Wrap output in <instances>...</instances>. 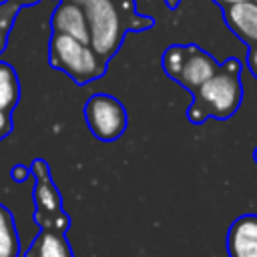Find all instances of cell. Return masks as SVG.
<instances>
[{
	"label": "cell",
	"instance_id": "cell-5",
	"mask_svg": "<svg viewBox=\"0 0 257 257\" xmlns=\"http://www.w3.org/2000/svg\"><path fill=\"white\" fill-rule=\"evenodd\" d=\"M84 116L90 133L100 141H114L126 128V112L110 94H92L86 100Z\"/></svg>",
	"mask_w": 257,
	"mask_h": 257
},
{
	"label": "cell",
	"instance_id": "cell-19",
	"mask_svg": "<svg viewBox=\"0 0 257 257\" xmlns=\"http://www.w3.org/2000/svg\"><path fill=\"white\" fill-rule=\"evenodd\" d=\"M18 2H24V4H30V2H36V0H18Z\"/></svg>",
	"mask_w": 257,
	"mask_h": 257
},
{
	"label": "cell",
	"instance_id": "cell-20",
	"mask_svg": "<svg viewBox=\"0 0 257 257\" xmlns=\"http://www.w3.org/2000/svg\"><path fill=\"white\" fill-rule=\"evenodd\" d=\"M253 157H255V161H257V149H255V153H253Z\"/></svg>",
	"mask_w": 257,
	"mask_h": 257
},
{
	"label": "cell",
	"instance_id": "cell-15",
	"mask_svg": "<svg viewBox=\"0 0 257 257\" xmlns=\"http://www.w3.org/2000/svg\"><path fill=\"white\" fill-rule=\"evenodd\" d=\"M247 64H249V70L251 74L257 78V44L249 50V56H247Z\"/></svg>",
	"mask_w": 257,
	"mask_h": 257
},
{
	"label": "cell",
	"instance_id": "cell-11",
	"mask_svg": "<svg viewBox=\"0 0 257 257\" xmlns=\"http://www.w3.org/2000/svg\"><path fill=\"white\" fill-rule=\"evenodd\" d=\"M20 239L12 213L0 205V257H18Z\"/></svg>",
	"mask_w": 257,
	"mask_h": 257
},
{
	"label": "cell",
	"instance_id": "cell-17",
	"mask_svg": "<svg viewBox=\"0 0 257 257\" xmlns=\"http://www.w3.org/2000/svg\"><path fill=\"white\" fill-rule=\"evenodd\" d=\"M217 4H221V6H233V4H239V2H247V0H215Z\"/></svg>",
	"mask_w": 257,
	"mask_h": 257
},
{
	"label": "cell",
	"instance_id": "cell-1",
	"mask_svg": "<svg viewBox=\"0 0 257 257\" xmlns=\"http://www.w3.org/2000/svg\"><path fill=\"white\" fill-rule=\"evenodd\" d=\"M241 98L243 86L237 74V64L229 62L195 90V102L189 110V118L193 122H201L207 116L227 118L239 108Z\"/></svg>",
	"mask_w": 257,
	"mask_h": 257
},
{
	"label": "cell",
	"instance_id": "cell-3",
	"mask_svg": "<svg viewBox=\"0 0 257 257\" xmlns=\"http://www.w3.org/2000/svg\"><path fill=\"white\" fill-rule=\"evenodd\" d=\"M82 6L88 20L90 46L106 60L116 52L122 40V22L118 10L112 0H82Z\"/></svg>",
	"mask_w": 257,
	"mask_h": 257
},
{
	"label": "cell",
	"instance_id": "cell-10",
	"mask_svg": "<svg viewBox=\"0 0 257 257\" xmlns=\"http://www.w3.org/2000/svg\"><path fill=\"white\" fill-rule=\"evenodd\" d=\"M26 257H74L68 241L56 229H44L36 235L26 251Z\"/></svg>",
	"mask_w": 257,
	"mask_h": 257
},
{
	"label": "cell",
	"instance_id": "cell-14",
	"mask_svg": "<svg viewBox=\"0 0 257 257\" xmlns=\"http://www.w3.org/2000/svg\"><path fill=\"white\" fill-rule=\"evenodd\" d=\"M10 128H12V120H10V114L6 112V110H2L0 108V141L10 133Z\"/></svg>",
	"mask_w": 257,
	"mask_h": 257
},
{
	"label": "cell",
	"instance_id": "cell-9",
	"mask_svg": "<svg viewBox=\"0 0 257 257\" xmlns=\"http://www.w3.org/2000/svg\"><path fill=\"white\" fill-rule=\"evenodd\" d=\"M229 28L247 44H257V2L247 0L225 8Z\"/></svg>",
	"mask_w": 257,
	"mask_h": 257
},
{
	"label": "cell",
	"instance_id": "cell-13",
	"mask_svg": "<svg viewBox=\"0 0 257 257\" xmlns=\"http://www.w3.org/2000/svg\"><path fill=\"white\" fill-rule=\"evenodd\" d=\"M16 12V6L14 4H6L2 2L0 4V52L6 44V34H8V28H10V20Z\"/></svg>",
	"mask_w": 257,
	"mask_h": 257
},
{
	"label": "cell",
	"instance_id": "cell-12",
	"mask_svg": "<svg viewBox=\"0 0 257 257\" xmlns=\"http://www.w3.org/2000/svg\"><path fill=\"white\" fill-rule=\"evenodd\" d=\"M20 96V84L14 68L6 62H0V108L10 112Z\"/></svg>",
	"mask_w": 257,
	"mask_h": 257
},
{
	"label": "cell",
	"instance_id": "cell-18",
	"mask_svg": "<svg viewBox=\"0 0 257 257\" xmlns=\"http://www.w3.org/2000/svg\"><path fill=\"white\" fill-rule=\"evenodd\" d=\"M177 2H179V0H167V4H169V6H175Z\"/></svg>",
	"mask_w": 257,
	"mask_h": 257
},
{
	"label": "cell",
	"instance_id": "cell-2",
	"mask_svg": "<svg viewBox=\"0 0 257 257\" xmlns=\"http://www.w3.org/2000/svg\"><path fill=\"white\" fill-rule=\"evenodd\" d=\"M50 64L76 82L94 80L104 72V58L88 42L56 32L50 40Z\"/></svg>",
	"mask_w": 257,
	"mask_h": 257
},
{
	"label": "cell",
	"instance_id": "cell-8",
	"mask_svg": "<svg viewBox=\"0 0 257 257\" xmlns=\"http://www.w3.org/2000/svg\"><path fill=\"white\" fill-rule=\"evenodd\" d=\"M231 257H257V215L239 217L227 235Z\"/></svg>",
	"mask_w": 257,
	"mask_h": 257
},
{
	"label": "cell",
	"instance_id": "cell-16",
	"mask_svg": "<svg viewBox=\"0 0 257 257\" xmlns=\"http://www.w3.org/2000/svg\"><path fill=\"white\" fill-rule=\"evenodd\" d=\"M26 177H28V169H26V167L16 165V167L12 169V179H14V181H24Z\"/></svg>",
	"mask_w": 257,
	"mask_h": 257
},
{
	"label": "cell",
	"instance_id": "cell-21",
	"mask_svg": "<svg viewBox=\"0 0 257 257\" xmlns=\"http://www.w3.org/2000/svg\"><path fill=\"white\" fill-rule=\"evenodd\" d=\"M255 2H257V0H255Z\"/></svg>",
	"mask_w": 257,
	"mask_h": 257
},
{
	"label": "cell",
	"instance_id": "cell-6",
	"mask_svg": "<svg viewBox=\"0 0 257 257\" xmlns=\"http://www.w3.org/2000/svg\"><path fill=\"white\" fill-rule=\"evenodd\" d=\"M32 173L36 175V187H34L36 219L42 221L44 225H50V223L56 225V219L66 221L64 215L60 213V197H58L54 185L50 183L46 165H44L42 161H34Z\"/></svg>",
	"mask_w": 257,
	"mask_h": 257
},
{
	"label": "cell",
	"instance_id": "cell-4",
	"mask_svg": "<svg viewBox=\"0 0 257 257\" xmlns=\"http://www.w3.org/2000/svg\"><path fill=\"white\" fill-rule=\"evenodd\" d=\"M163 66L189 90H197L217 72L215 60L197 46H171L163 56Z\"/></svg>",
	"mask_w": 257,
	"mask_h": 257
},
{
	"label": "cell",
	"instance_id": "cell-7",
	"mask_svg": "<svg viewBox=\"0 0 257 257\" xmlns=\"http://www.w3.org/2000/svg\"><path fill=\"white\" fill-rule=\"evenodd\" d=\"M52 28L56 34H66L90 44L86 12L78 2H60L52 14Z\"/></svg>",
	"mask_w": 257,
	"mask_h": 257
}]
</instances>
